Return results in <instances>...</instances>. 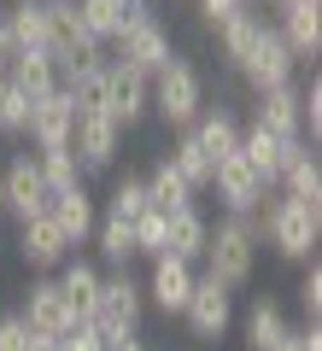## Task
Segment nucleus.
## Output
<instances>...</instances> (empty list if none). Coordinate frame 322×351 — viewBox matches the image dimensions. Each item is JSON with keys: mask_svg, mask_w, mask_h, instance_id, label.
Here are the masks:
<instances>
[{"mask_svg": "<svg viewBox=\"0 0 322 351\" xmlns=\"http://www.w3.org/2000/svg\"><path fill=\"white\" fill-rule=\"evenodd\" d=\"M252 123L275 129V135H305V129H299V82H275V88H258Z\"/></svg>", "mask_w": 322, "mask_h": 351, "instance_id": "412c9836", "label": "nucleus"}, {"mask_svg": "<svg viewBox=\"0 0 322 351\" xmlns=\"http://www.w3.org/2000/svg\"><path fill=\"white\" fill-rule=\"evenodd\" d=\"M30 351H59V346H53V334H36V339H30Z\"/></svg>", "mask_w": 322, "mask_h": 351, "instance_id": "c03bdc74", "label": "nucleus"}, {"mask_svg": "<svg viewBox=\"0 0 322 351\" xmlns=\"http://www.w3.org/2000/svg\"><path fill=\"white\" fill-rule=\"evenodd\" d=\"M47 199H53V188H47V176H41L36 152H12L6 170H0V217L24 223V217L47 211Z\"/></svg>", "mask_w": 322, "mask_h": 351, "instance_id": "423d86ee", "label": "nucleus"}, {"mask_svg": "<svg viewBox=\"0 0 322 351\" xmlns=\"http://www.w3.org/2000/svg\"><path fill=\"white\" fill-rule=\"evenodd\" d=\"M182 322H187V334H194L199 346L223 339L229 322H235V287H223L217 276H194V293H187V304H182Z\"/></svg>", "mask_w": 322, "mask_h": 351, "instance_id": "1a4fd4ad", "label": "nucleus"}, {"mask_svg": "<svg viewBox=\"0 0 322 351\" xmlns=\"http://www.w3.org/2000/svg\"><path fill=\"white\" fill-rule=\"evenodd\" d=\"M275 29L293 47V59H317L322 53V0H281L275 6Z\"/></svg>", "mask_w": 322, "mask_h": 351, "instance_id": "f3484780", "label": "nucleus"}, {"mask_svg": "<svg viewBox=\"0 0 322 351\" xmlns=\"http://www.w3.org/2000/svg\"><path fill=\"white\" fill-rule=\"evenodd\" d=\"M106 351H147V346H141V334H129V339H112Z\"/></svg>", "mask_w": 322, "mask_h": 351, "instance_id": "37998d69", "label": "nucleus"}, {"mask_svg": "<svg viewBox=\"0 0 322 351\" xmlns=\"http://www.w3.org/2000/svg\"><path fill=\"white\" fill-rule=\"evenodd\" d=\"M106 211H117V217H141V211H147V182H141V176H124V182L112 188V205H106Z\"/></svg>", "mask_w": 322, "mask_h": 351, "instance_id": "c9c22d12", "label": "nucleus"}, {"mask_svg": "<svg viewBox=\"0 0 322 351\" xmlns=\"http://www.w3.org/2000/svg\"><path fill=\"white\" fill-rule=\"evenodd\" d=\"M187 135L199 141V152H205L211 164H217V158H229V152L240 147V123H235V112H223V106H217V112L205 106V112H199L194 123H187Z\"/></svg>", "mask_w": 322, "mask_h": 351, "instance_id": "5701e85b", "label": "nucleus"}, {"mask_svg": "<svg viewBox=\"0 0 322 351\" xmlns=\"http://www.w3.org/2000/svg\"><path fill=\"white\" fill-rule=\"evenodd\" d=\"M124 6L129 12H152V0H124Z\"/></svg>", "mask_w": 322, "mask_h": 351, "instance_id": "a18cd8bd", "label": "nucleus"}, {"mask_svg": "<svg viewBox=\"0 0 322 351\" xmlns=\"http://www.w3.org/2000/svg\"><path fill=\"white\" fill-rule=\"evenodd\" d=\"M258 234L281 252L287 263H305L317 258V240H322V199H293V193H275L270 205L252 211Z\"/></svg>", "mask_w": 322, "mask_h": 351, "instance_id": "f257e3e1", "label": "nucleus"}, {"mask_svg": "<svg viewBox=\"0 0 322 351\" xmlns=\"http://www.w3.org/2000/svg\"><path fill=\"white\" fill-rule=\"evenodd\" d=\"M275 351H322V328H317V322H305V328H287Z\"/></svg>", "mask_w": 322, "mask_h": 351, "instance_id": "79ce46f5", "label": "nucleus"}, {"mask_svg": "<svg viewBox=\"0 0 322 351\" xmlns=\"http://www.w3.org/2000/svg\"><path fill=\"white\" fill-rule=\"evenodd\" d=\"M53 346H59V351H106V339H100V328L88 322V316H76V322L65 328V334L53 339Z\"/></svg>", "mask_w": 322, "mask_h": 351, "instance_id": "e433bc0d", "label": "nucleus"}, {"mask_svg": "<svg viewBox=\"0 0 322 351\" xmlns=\"http://www.w3.org/2000/svg\"><path fill=\"white\" fill-rule=\"evenodd\" d=\"M141 287H147V304H152V311L182 316L187 293H194V263L176 258V252H159V258H152V276L141 281Z\"/></svg>", "mask_w": 322, "mask_h": 351, "instance_id": "4468645a", "label": "nucleus"}, {"mask_svg": "<svg viewBox=\"0 0 322 351\" xmlns=\"http://www.w3.org/2000/svg\"><path fill=\"white\" fill-rule=\"evenodd\" d=\"M293 64H299V59H293V47L281 41V29H275V24H264V29H258V41H252V53L235 64V71L246 76V88L258 94V88L293 82Z\"/></svg>", "mask_w": 322, "mask_h": 351, "instance_id": "f8f14e48", "label": "nucleus"}, {"mask_svg": "<svg viewBox=\"0 0 322 351\" xmlns=\"http://www.w3.org/2000/svg\"><path fill=\"white\" fill-rule=\"evenodd\" d=\"M71 147H76V158H82V176H100V170L117 164L124 129L100 112V106H82V112H76V129H71Z\"/></svg>", "mask_w": 322, "mask_h": 351, "instance_id": "9b49d317", "label": "nucleus"}, {"mask_svg": "<svg viewBox=\"0 0 322 351\" xmlns=\"http://www.w3.org/2000/svg\"><path fill=\"white\" fill-rule=\"evenodd\" d=\"M141 316H147V287H141L129 269L100 276V299H94V311H88V322L100 328V339H106V346H112V339L141 334Z\"/></svg>", "mask_w": 322, "mask_h": 351, "instance_id": "20e7f679", "label": "nucleus"}, {"mask_svg": "<svg viewBox=\"0 0 322 351\" xmlns=\"http://www.w3.org/2000/svg\"><path fill=\"white\" fill-rule=\"evenodd\" d=\"M18 316H24L36 334H53V339H59L65 328L76 322V311L65 304V293H59V281H53V276H41V281H30V287H24V304H18Z\"/></svg>", "mask_w": 322, "mask_h": 351, "instance_id": "a211bd4d", "label": "nucleus"}, {"mask_svg": "<svg viewBox=\"0 0 322 351\" xmlns=\"http://www.w3.org/2000/svg\"><path fill=\"white\" fill-rule=\"evenodd\" d=\"M112 59H124V64H135V71H164V59H170V29L159 24V12H129L124 18V29H117L112 41Z\"/></svg>", "mask_w": 322, "mask_h": 351, "instance_id": "0eeeda50", "label": "nucleus"}, {"mask_svg": "<svg viewBox=\"0 0 322 351\" xmlns=\"http://www.w3.org/2000/svg\"><path fill=\"white\" fill-rule=\"evenodd\" d=\"M47 217L65 228V240H71V252H76V246H88V234H94L100 205H94V193H88L82 182H71V188H59V193L47 199Z\"/></svg>", "mask_w": 322, "mask_h": 351, "instance_id": "6ab92c4d", "label": "nucleus"}, {"mask_svg": "<svg viewBox=\"0 0 322 351\" xmlns=\"http://www.w3.org/2000/svg\"><path fill=\"white\" fill-rule=\"evenodd\" d=\"M100 246V258L112 263V269H129V258H135V234H129V217H117V211H100V223H94V234H88Z\"/></svg>", "mask_w": 322, "mask_h": 351, "instance_id": "a878e982", "label": "nucleus"}, {"mask_svg": "<svg viewBox=\"0 0 322 351\" xmlns=\"http://www.w3.org/2000/svg\"><path fill=\"white\" fill-rule=\"evenodd\" d=\"M71 129H76V100H71V88L59 82V88H47V94L36 100L24 135L36 141V152H41V147H65V141H71Z\"/></svg>", "mask_w": 322, "mask_h": 351, "instance_id": "dca6fc26", "label": "nucleus"}, {"mask_svg": "<svg viewBox=\"0 0 322 351\" xmlns=\"http://www.w3.org/2000/svg\"><path fill=\"white\" fill-rule=\"evenodd\" d=\"M152 112L170 129H187L205 112V76H199V64H187L182 53H170L164 71H152Z\"/></svg>", "mask_w": 322, "mask_h": 351, "instance_id": "7ed1b4c3", "label": "nucleus"}, {"mask_svg": "<svg viewBox=\"0 0 322 351\" xmlns=\"http://www.w3.org/2000/svg\"><path fill=\"white\" fill-rule=\"evenodd\" d=\"M30 339H36V328H30L18 311L0 316V351H30Z\"/></svg>", "mask_w": 322, "mask_h": 351, "instance_id": "ea45409f", "label": "nucleus"}, {"mask_svg": "<svg viewBox=\"0 0 322 351\" xmlns=\"http://www.w3.org/2000/svg\"><path fill=\"white\" fill-rule=\"evenodd\" d=\"M0 18H6L18 47H47V0H12Z\"/></svg>", "mask_w": 322, "mask_h": 351, "instance_id": "cd10ccee", "label": "nucleus"}, {"mask_svg": "<svg viewBox=\"0 0 322 351\" xmlns=\"http://www.w3.org/2000/svg\"><path fill=\"white\" fill-rule=\"evenodd\" d=\"M258 29H264V12H252V6H246L240 18H229V24L217 29V41H223V59L240 64V59L252 53V41H258Z\"/></svg>", "mask_w": 322, "mask_h": 351, "instance_id": "c756f323", "label": "nucleus"}, {"mask_svg": "<svg viewBox=\"0 0 322 351\" xmlns=\"http://www.w3.org/2000/svg\"><path fill=\"white\" fill-rule=\"evenodd\" d=\"M100 112L112 117L117 129H135L152 112V76L135 71L124 59H106V88H100Z\"/></svg>", "mask_w": 322, "mask_h": 351, "instance_id": "39448f33", "label": "nucleus"}, {"mask_svg": "<svg viewBox=\"0 0 322 351\" xmlns=\"http://www.w3.org/2000/svg\"><path fill=\"white\" fill-rule=\"evenodd\" d=\"M170 164H176V170H182V182H187V188H194V193H205V188H211V158H205V152H199V141L187 135V129H182V141H176V147H170Z\"/></svg>", "mask_w": 322, "mask_h": 351, "instance_id": "473e14b6", "label": "nucleus"}, {"mask_svg": "<svg viewBox=\"0 0 322 351\" xmlns=\"http://www.w3.org/2000/svg\"><path fill=\"white\" fill-rule=\"evenodd\" d=\"M299 129H305L310 141L322 135V82L310 76V88H299Z\"/></svg>", "mask_w": 322, "mask_h": 351, "instance_id": "4c0bfd02", "label": "nucleus"}, {"mask_svg": "<svg viewBox=\"0 0 322 351\" xmlns=\"http://www.w3.org/2000/svg\"><path fill=\"white\" fill-rule=\"evenodd\" d=\"M30 112H36V100H30L24 88L6 82V94H0V135H24V129H30Z\"/></svg>", "mask_w": 322, "mask_h": 351, "instance_id": "f704fd0d", "label": "nucleus"}, {"mask_svg": "<svg viewBox=\"0 0 322 351\" xmlns=\"http://www.w3.org/2000/svg\"><path fill=\"white\" fill-rule=\"evenodd\" d=\"M0 12H6V0H0Z\"/></svg>", "mask_w": 322, "mask_h": 351, "instance_id": "de8ad7c7", "label": "nucleus"}, {"mask_svg": "<svg viewBox=\"0 0 322 351\" xmlns=\"http://www.w3.org/2000/svg\"><path fill=\"white\" fill-rule=\"evenodd\" d=\"M36 164H41V176H47V188H53V193L71 188V182H82V158H76L71 141H65V147H41Z\"/></svg>", "mask_w": 322, "mask_h": 351, "instance_id": "7c9ffc66", "label": "nucleus"}, {"mask_svg": "<svg viewBox=\"0 0 322 351\" xmlns=\"http://www.w3.org/2000/svg\"><path fill=\"white\" fill-rule=\"evenodd\" d=\"M252 0H199V18H205V29H223L229 18H240Z\"/></svg>", "mask_w": 322, "mask_h": 351, "instance_id": "a19ab883", "label": "nucleus"}, {"mask_svg": "<svg viewBox=\"0 0 322 351\" xmlns=\"http://www.w3.org/2000/svg\"><path fill=\"white\" fill-rule=\"evenodd\" d=\"M299 311H305V322H317V311H322V269H317V258H305V276H299Z\"/></svg>", "mask_w": 322, "mask_h": 351, "instance_id": "58836bf2", "label": "nucleus"}, {"mask_svg": "<svg viewBox=\"0 0 322 351\" xmlns=\"http://www.w3.org/2000/svg\"><path fill=\"white\" fill-rule=\"evenodd\" d=\"M18 258H24L30 269H59V263L71 258V240H65V228L53 223L47 211H36V217L18 223Z\"/></svg>", "mask_w": 322, "mask_h": 351, "instance_id": "2eb2a0df", "label": "nucleus"}, {"mask_svg": "<svg viewBox=\"0 0 322 351\" xmlns=\"http://www.w3.org/2000/svg\"><path fill=\"white\" fill-rule=\"evenodd\" d=\"M258 246H264V234H258V223L252 217H223V223H211V234H205V276H217L223 287H246L252 281V269H258Z\"/></svg>", "mask_w": 322, "mask_h": 351, "instance_id": "f03ea898", "label": "nucleus"}, {"mask_svg": "<svg viewBox=\"0 0 322 351\" xmlns=\"http://www.w3.org/2000/svg\"><path fill=\"white\" fill-rule=\"evenodd\" d=\"M6 82L24 88L30 100H41L47 88H59V59H53L47 47H18L12 59H6Z\"/></svg>", "mask_w": 322, "mask_h": 351, "instance_id": "aec40b11", "label": "nucleus"}, {"mask_svg": "<svg viewBox=\"0 0 322 351\" xmlns=\"http://www.w3.org/2000/svg\"><path fill=\"white\" fill-rule=\"evenodd\" d=\"M240 152H246V164L275 188L281 170H287V158L305 152V135H275V129H264V123H246V129H240Z\"/></svg>", "mask_w": 322, "mask_h": 351, "instance_id": "ddd939ff", "label": "nucleus"}, {"mask_svg": "<svg viewBox=\"0 0 322 351\" xmlns=\"http://www.w3.org/2000/svg\"><path fill=\"white\" fill-rule=\"evenodd\" d=\"M211 188H217V199H223L229 217H252L264 199H270V182L246 164V152H240V147L229 152V158L211 164Z\"/></svg>", "mask_w": 322, "mask_h": 351, "instance_id": "9d476101", "label": "nucleus"}, {"mask_svg": "<svg viewBox=\"0 0 322 351\" xmlns=\"http://www.w3.org/2000/svg\"><path fill=\"white\" fill-rule=\"evenodd\" d=\"M281 334H287V311L275 299H252V311H246V351H275Z\"/></svg>", "mask_w": 322, "mask_h": 351, "instance_id": "bb28decb", "label": "nucleus"}, {"mask_svg": "<svg viewBox=\"0 0 322 351\" xmlns=\"http://www.w3.org/2000/svg\"><path fill=\"white\" fill-rule=\"evenodd\" d=\"M0 94H6V71H0Z\"/></svg>", "mask_w": 322, "mask_h": 351, "instance_id": "49530a36", "label": "nucleus"}, {"mask_svg": "<svg viewBox=\"0 0 322 351\" xmlns=\"http://www.w3.org/2000/svg\"><path fill=\"white\" fill-rule=\"evenodd\" d=\"M141 182H147V205L152 211H182V205H194V188L182 182V170H176L170 158H159Z\"/></svg>", "mask_w": 322, "mask_h": 351, "instance_id": "393cba45", "label": "nucleus"}, {"mask_svg": "<svg viewBox=\"0 0 322 351\" xmlns=\"http://www.w3.org/2000/svg\"><path fill=\"white\" fill-rule=\"evenodd\" d=\"M100 276H106V269H100V263H88V258H65L59 263V293H65V304H71L76 316H88L94 311V299H100Z\"/></svg>", "mask_w": 322, "mask_h": 351, "instance_id": "b1692460", "label": "nucleus"}, {"mask_svg": "<svg viewBox=\"0 0 322 351\" xmlns=\"http://www.w3.org/2000/svg\"><path fill=\"white\" fill-rule=\"evenodd\" d=\"M129 234H135V258H159L164 252V211H141V217H129Z\"/></svg>", "mask_w": 322, "mask_h": 351, "instance_id": "72a5a7b5", "label": "nucleus"}, {"mask_svg": "<svg viewBox=\"0 0 322 351\" xmlns=\"http://www.w3.org/2000/svg\"><path fill=\"white\" fill-rule=\"evenodd\" d=\"M47 53L59 59V76L106 53V41H94V36H88L82 12H76V0H47Z\"/></svg>", "mask_w": 322, "mask_h": 351, "instance_id": "6e6552de", "label": "nucleus"}, {"mask_svg": "<svg viewBox=\"0 0 322 351\" xmlns=\"http://www.w3.org/2000/svg\"><path fill=\"white\" fill-rule=\"evenodd\" d=\"M76 12H82V24H88L94 41H112L117 29H124L129 6H124V0H76Z\"/></svg>", "mask_w": 322, "mask_h": 351, "instance_id": "2f4dec72", "label": "nucleus"}, {"mask_svg": "<svg viewBox=\"0 0 322 351\" xmlns=\"http://www.w3.org/2000/svg\"><path fill=\"white\" fill-rule=\"evenodd\" d=\"M270 6H281V0H270Z\"/></svg>", "mask_w": 322, "mask_h": 351, "instance_id": "09e8293b", "label": "nucleus"}, {"mask_svg": "<svg viewBox=\"0 0 322 351\" xmlns=\"http://www.w3.org/2000/svg\"><path fill=\"white\" fill-rule=\"evenodd\" d=\"M275 188L293 193V199H322V164H317V152H310V147H305V152H293Z\"/></svg>", "mask_w": 322, "mask_h": 351, "instance_id": "c85d7f7f", "label": "nucleus"}, {"mask_svg": "<svg viewBox=\"0 0 322 351\" xmlns=\"http://www.w3.org/2000/svg\"><path fill=\"white\" fill-rule=\"evenodd\" d=\"M205 234H211V223H205V211H199V205L164 211V252H176V258L199 263V252H205Z\"/></svg>", "mask_w": 322, "mask_h": 351, "instance_id": "4be33fe9", "label": "nucleus"}]
</instances>
